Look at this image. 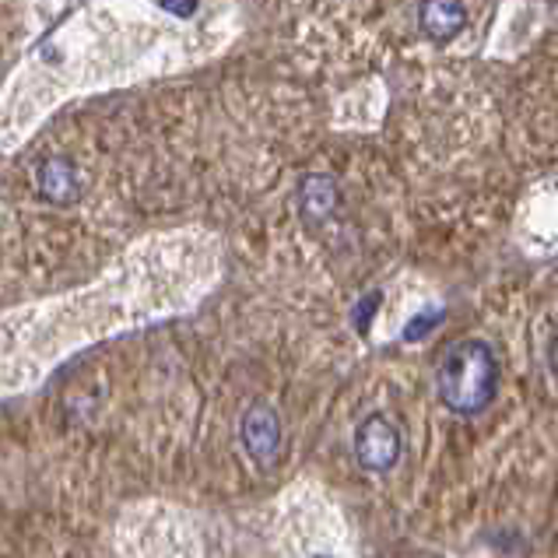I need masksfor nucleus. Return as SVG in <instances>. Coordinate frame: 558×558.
<instances>
[{"instance_id": "obj_1", "label": "nucleus", "mask_w": 558, "mask_h": 558, "mask_svg": "<svg viewBox=\"0 0 558 558\" xmlns=\"http://www.w3.org/2000/svg\"><path fill=\"white\" fill-rule=\"evenodd\" d=\"M436 387L453 414L474 418L492 408L499 393V359L485 341H457L439 362Z\"/></svg>"}, {"instance_id": "obj_6", "label": "nucleus", "mask_w": 558, "mask_h": 558, "mask_svg": "<svg viewBox=\"0 0 558 558\" xmlns=\"http://www.w3.org/2000/svg\"><path fill=\"white\" fill-rule=\"evenodd\" d=\"M299 207H302V215L313 221V226H320V221L333 218V215H338V207H341L338 183H333L330 177H324V172H313V177H306L299 186Z\"/></svg>"}, {"instance_id": "obj_3", "label": "nucleus", "mask_w": 558, "mask_h": 558, "mask_svg": "<svg viewBox=\"0 0 558 558\" xmlns=\"http://www.w3.org/2000/svg\"><path fill=\"white\" fill-rule=\"evenodd\" d=\"M355 457L365 471L387 474L401 460V433L387 414H369L355 433Z\"/></svg>"}, {"instance_id": "obj_5", "label": "nucleus", "mask_w": 558, "mask_h": 558, "mask_svg": "<svg viewBox=\"0 0 558 558\" xmlns=\"http://www.w3.org/2000/svg\"><path fill=\"white\" fill-rule=\"evenodd\" d=\"M36 183H39V194L53 204H71L77 194H82V180H77V166L71 158L53 155L46 158L36 172Z\"/></svg>"}, {"instance_id": "obj_2", "label": "nucleus", "mask_w": 558, "mask_h": 558, "mask_svg": "<svg viewBox=\"0 0 558 558\" xmlns=\"http://www.w3.org/2000/svg\"><path fill=\"white\" fill-rule=\"evenodd\" d=\"M239 442H243L253 464L260 471H270L281 453V414L264 401H253L243 411V422H239Z\"/></svg>"}, {"instance_id": "obj_10", "label": "nucleus", "mask_w": 558, "mask_h": 558, "mask_svg": "<svg viewBox=\"0 0 558 558\" xmlns=\"http://www.w3.org/2000/svg\"><path fill=\"white\" fill-rule=\"evenodd\" d=\"M548 362H551V373L558 376V338H555V344H551V355H548Z\"/></svg>"}, {"instance_id": "obj_4", "label": "nucleus", "mask_w": 558, "mask_h": 558, "mask_svg": "<svg viewBox=\"0 0 558 558\" xmlns=\"http://www.w3.org/2000/svg\"><path fill=\"white\" fill-rule=\"evenodd\" d=\"M418 25L433 43H450L457 39L468 25V8L464 0H422L418 8Z\"/></svg>"}, {"instance_id": "obj_7", "label": "nucleus", "mask_w": 558, "mask_h": 558, "mask_svg": "<svg viewBox=\"0 0 558 558\" xmlns=\"http://www.w3.org/2000/svg\"><path fill=\"white\" fill-rule=\"evenodd\" d=\"M442 310H428V313H422V316H414V320L404 327V341H422L425 333H433L439 324H442Z\"/></svg>"}, {"instance_id": "obj_9", "label": "nucleus", "mask_w": 558, "mask_h": 558, "mask_svg": "<svg viewBox=\"0 0 558 558\" xmlns=\"http://www.w3.org/2000/svg\"><path fill=\"white\" fill-rule=\"evenodd\" d=\"M162 8L169 14H177V19H190L197 11V0H162Z\"/></svg>"}, {"instance_id": "obj_8", "label": "nucleus", "mask_w": 558, "mask_h": 558, "mask_svg": "<svg viewBox=\"0 0 558 558\" xmlns=\"http://www.w3.org/2000/svg\"><path fill=\"white\" fill-rule=\"evenodd\" d=\"M379 306V295L373 292V295H365L362 302H359V306H355V327L365 333V330H369V320H373V310Z\"/></svg>"}]
</instances>
